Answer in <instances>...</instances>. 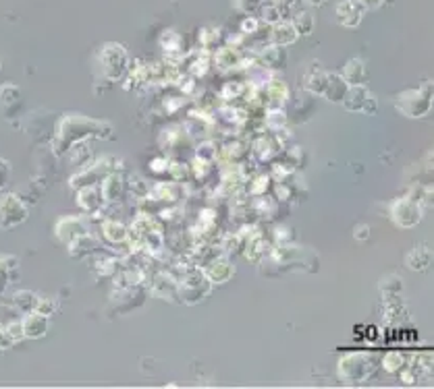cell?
Returning <instances> with one entry per match:
<instances>
[{"label": "cell", "mask_w": 434, "mask_h": 389, "mask_svg": "<svg viewBox=\"0 0 434 389\" xmlns=\"http://www.w3.org/2000/svg\"><path fill=\"white\" fill-rule=\"evenodd\" d=\"M216 145L212 143V141H204V143H200L197 145V152H195V158L197 160H202V162H208V164H212L214 160H216Z\"/></svg>", "instance_id": "obj_41"}, {"label": "cell", "mask_w": 434, "mask_h": 389, "mask_svg": "<svg viewBox=\"0 0 434 389\" xmlns=\"http://www.w3.org/2000/svg\"><path fill=\"white\" fill-rule=\"evenodd\" d=\"M388 216L393 223L397 228H403V230H412L416 228L418 223L422 222L424 218V207L414 201L412 197H401V199H395L388 207Z\"/></svg>", "instance_id": "obj_8"}, {"label": "cell", "mask_w": 434, "mask_h": 389, "mask_svg": "<svg viewBox=\"0 0 434 389\" xmlns=\"http://www.w3.org/2000/svg\"><path fill=\"white\" fill-rule=\"evenodd\" d=\"M36 311H40V313H44V315H55V311H57V300L55 298H50V296H38V307H36Z\"/></svg>", "instance_id": "obj_46"}, {"label": "cell", "mask_w": 434, "mask_h": 389, "mask_svg": "<svg viewBox=\"0 0 434 389\" xmlns=\"http://www.w3.org/2000/svg\"><path fill=\"white\" fill-rule=\"evenodd\" d=\"M125 189V180L121 174L117 172H111L102 178V184H100V193H102V199L104 203H115L121 199Z\"/></svg>", "instance_id": "obj_22"}, {"label": "cell", "mask_w": 434, "mask_h": 389, "mask_svg": "<svg viewBox=\"0 0 434 389\" xmlns=\"http://www.w3.org/2000/svg\"><path fill=\"white\" fill-rule=\"evenodd\" d=\"M258 64L270 71H283L287 66V50L283 46L270 44L258 54Z\"/></svg>", "instance_id": "obj_19"}, {"label": "cell", "mask_w": 434, "mask_h": 389, "mask_svg": "<svg viewBox=\"0 0 434 389\" xmlns=\"http://www.w3.org/2000/svg\"><path fill=\"white\" fill-rule=\"evenodd\" d=\"M405 367V356L401 352H386L384 358H382V369L388 373V375H397L401 369Z\"/></svg>", "instance_id": "obj_34"}, {"label": "cell", "mask_w": 434, "mask_h": 389, "mask_svg": "<svg viewBox=\"0 0 434 389\" xmlns=\"http://www.w3.org/2000/svg\"><path fill=\"white\" fill-rule=\"evenodd\" d=\"M96 270L100 272V276H113L119 270V261L117 259H98Z\"/></svg>", "instance_id": "obj_45"}, {"label": "cell", "mask_w": 434, "mask_h": 389, "mask_svg": "<svg viewBox=\"0 0 434 389\" xmlns=\"http://www.w3.org/2000/svg\"><path fill=\"white\" fill-rule=\"evenodd\" d=\"M395 108L407 118H424L433 110V85L422 83L416 89H405L395 98Z\"/></svg>", "instance_id": "obj_5"}, {"label": "cell", "mask_w": 434, "mask_h": 389, "mask_svg": "<svg viewBox=\"0 0 434 389\" xmlns=\"http://www.w3.org/2000/svg\"><path fill=\"white\" fill-rule=\"evenodd\" d=\"M291 23H293V27L298 29L300 36H312V34H314V27H316V19L312 17L310 10H298V13H293Z\"/></svg>", "instance_id": "obj_28"}, {"label": "cell", "mask_w": 434, "mask_h": 389, "mask_svg": "<svg viewBox=\"0 0 434 389\" xmlns=\"http://www.w3.org/2000/svg\"><path fill=\"white\" fill-rule=\"evenodd\" d=\"M378 288H380V292L386 298H397L403 292V279L399 278V276H395V274H388V276H384V278L380 279Z\"/></svg>", "instance_id": "obj_32"}, {"label": "cell", "mask_w": 434, "mask_h": 389, "mask_svg": "<svg viewBox=\"0 0 434 389\" xmlns=\"http://www.w3.org/2000/svg\"><path fill=\"white\" fill-rule=\"evenodd\" d=\"M127 242H131L133 249L137 251H148V253H160L164 249V236L162 228L150 216H139L129 228Z\"/></svg>", "instance_id": "obj_3"}, {"label": "cell", "mask_w": 434, "mask_h": 389, "mask_svg": "<svg viewBox=\"0 0 434 389\" xmlns=\"http://www.w3.org/2000/svg\"><path fill=\"white\" fill-rule=\"evenodd\" d=\"M433 261V251L428 249V244H418L414 247L407 255H405V265L412 270V272H424L428 270Z\"/></svg>", "instance_id": "obj_24"}, {"label": "cell", "mask_w": 434, "mask_h": 389, "mask_svg": "<svg viewBox=\"0 0 434 389\" xmlns=\"http://www.w3.org/2000/svg\"><path fill=\"white\" fill-rule=\"evenodd\" d=\"M85 232H90L88 223L83 222V218H79V216H62L55 223V234H57V238L61 240L64 247L71 240H75L77 236L85 234Z\"/></svg>", "instance_id": "obj_12"}, {"label": "cell", "mask_w": 434, "mask_h": 389, "mask_svg": "<svg viewBox=\"0 0 434 389\" xmlns=\"http://www.w3.org/2000/svg\"><path fill=\"white\" fill-rule=\"evenodd\" d=\"M354 238L360 240V242L368 240V238H370V226H368V223H358L356 230H354Z\"/></svg>", "instance_id": "obj_49"}, {"label": "cell", "mask_w": 434, "mask_h": 389, "mask_svg": "<svg viewBox=\"0 0 434 389\" xmlns=\"http://www.w3.org/2000/svg\"><path fill=\"white\" fill-rule=\"evenodd\" d=\"M341 106L347 112L366 114V116H374L376 110H378V102H376L374 94L366 85H351V87L347 89Z\"/></svg>", "instance_id": "obj_9"}, {"label": "cell", "mask_w": 434, "mask_h": 389, "mask_svg": "<svg viewBox=\"0 0 434 389\" xmlns=\"http://www.w3.org/2000/svg\"><path fill=\"white\" fill-rule=\"evenodd\" d=\"M266 255H270V244H268L262 236H253V238L249 240L246 257L258 263V261H262Z\"/></svg>", "instance_id": "obj_30"}, {"label": "cell", "mask_w": 434, "mask_h": 389, "mask_svg": "<svg viewBox=\"0 0 434 389\" xmlns=\"http://www.w3.org/2000/svg\"><path fill=\"white\" fill-rule=\"evenodd\" d=\"M341 77L347 81V85H366V79H368V68H366V62L362 58H351L345 62L343 71H341Z\"/></svg>", "instance_id": "obj_21"}, {"label": "cell", "mask_w": 434, "mask_h": 389, "mask_svg": "<svg viewBox=\"0 0 434 389\" xmlns=\"http://www.w3.org/2000/svg\"><path fill=\"white\" fill-rule=\"evenodd\" d=\"M366 8L356 0H341L335 8V21L345 29H358L364 21Z\"/></svg>", "instance_id": "obj_11"}, {"label": "cell", "mask_w": 434, "mask_h": 389, "mask_svg": "<svg viewBox=\"0 0 434 389\" xmlns=\"http://www.w3.org/2000/svg\"><path fill=\"white\" fill-rule=\"evenodd\" d=\"M4 330H6V334H8V337H10L15 344L21 342V339H25V335H23V323H21V321H10V323L4 325Z\"/></svg>", "instance_id": "obj_47"}, {"label": "cell", "mask_w": 434, "mask_h": 389, "mask_svg": "<svg viewBox=\"0 0 434 389\" xmlns=\"http://www.w3.org/2000/svg\"><path fill=\"white\" fill-rule=\"evenodd\" d=\"M19 276V261L13 255H0V296L8 290L13 279Z\"/></svg>", "instance_id": "obj_25"}, {"label": "cell", "mask_w": 434, "mask_h": 389, "mask_svg": "<svg viewBox=\"0 0 434 389\" xmlns=\"http://www.w3.org/2000/svg\"><path fill=\"white\" fill-rule=\"evenodd\" d=\"M248 91V85L246 83H237V81H231V83H225L223 91H220V98L223 100H239L244 98Z\"/></svg>", "instance_id": "obj_37"}, {"label": "cell", "mask_w": 434, "mask_h": 389, "mask_svg": "<svg viewBox=\"0 0 434 389\" xmlns=\"http://www.w3.org/2000/svg\"><path fill=\"white\" fill-rule=\"evenodd\" d=\"M212 288L214 284L197 265H187L181 272V276H177V296H179V302H183L187 307L204 302L210 296Z\"/></svg>", "instance_id": "obj_2"}, {"label": "cell", "mask_w": 434, "mask_h": 389, "mask_svg": "<svg viewBox=\"0 0 434 389\" xmlns=\"http://www.w3.org/2000/svg\"><path fill=\"white\" fill-rule=\"evenodd\" d=\"M150 292L162 300H169V302H177L179 296H177V276L173 274H167V272H160L152 278L150 284Z\"/></svg>", "instance_id": "obj_15"}, {"label": "cell", "mask_w": 434, "mask_h": 389, "mask_svg": "<svg viewBox=\"0 0 434 389\" xmlns=\"http://www.w3.org/2000/svg\"><path fill=\"white\" fill-rule=\"evenodd\" d=\"M98 62H100V71H102L104 79H108V81H121L129 71V54H127L125 46L117 44V42H106L100 48Z\"/></svg>", "instance_id": "obj_6"}, {"label": "cell", "mask_w": 434, "mask_h": 389, "mask_svg": "<svg viewBox=\"0 0 434 389\" xmlns=\"http://www.w3.org/2000/svg\"><path fill=\"white\" fill-rule=\"evenodd\" d=\"M13 304H15L21 313H31V311H36V307H38V294H34V292H29V290L15 292Z\"/></svg>", "instance_id": "obj_31"}, {"label": "cell", "mask_w": 434, "mask_h": 389, "mask_svg": "<svg viewBox=\"0 0 434 389\" xmlns=\"http://www.w3.org/2000/svg\"><path fill=\"white\" fill-rule=\"evenodd\" d=\"M285 19V15H283V10H281V6L274 2V0H270V2H264L262 6H260V21L264 23V25H274V23H279V21H283Z\"/></svg>", "instance_id": "obj_29"}, {"label": "cell", "mask_w": 434, "mask_h": 389, "mask_svg": "<svg viewBox=\"0 0 434 389\" xmlns=\"http://www.w3.org/2000/svg\"><path fill=\"white\" fill-rule=\"evenodd\" d=\"M376 362H374L372 354L366 352H349L343 354L337 362V377L343 383L349 386H360L364 381H368L372 377Z\"/></svg>", "instance_id": "obj_4"}, {"label": "cell", "mask_w": 434, "mask_h": 389, "mask_svg": "<svg viewBox=\"0 0 434 389\" xmlns=\"http://www.w3.org/2000/svg\"><path fill=\"white\" fill-rule=\"evenodd\" d=\"M152 170L154 172H164V170H169V162L164 160V158H160V160H152Z\"/></svg>", "instance_id": "obj_53"}, {"label": "cell", "mask_w": 434, "mask_h": 389, "mask_svg": "<svg viewBox=\"0 0 434 389\" xmlns=\"http://www.w3.org/2000/svg\"><path fill=\"white\" fill-rule=\"evenodd\" d=\"M21 323H23V335L27 339H42L44 335L48 334L50 317L40 313V311H31V313H25Z\"/></svg>", "instance_id": "obj_16"}, {"label": "cell", "mask_w": 434, "mask_h": 389, "mask_svg": "<svg viewBox=\"0 0 434 389\" xmlns=\"http://www.w3.org/2000/svg\"><path fill=\"white\" fill-rule=\"evenodd\" d=\"M358 4H362L366 10H374V8H380L384 4V0H356Z\"/></svg>", "instance_id": "obj_52"}, {"label": "cell", "mask_w": 434, "mask_h": 389, "mask_svg": "<svg viewBox=\"0 0 434 389\" xmlns=\"http://www.w3.org/2000/svg\"><path fill=\"white\" fill-rule=\"evenodd\" d=\"M260 27H262V21L258 19V17H253V15H246V19L241 21V25H239V29H241V36H255L258 31H260Z\"/></svg>", "instance_id": "obj_42"}, {"label": "cell", "mask_w": 434, "mask_h": 389, "mask_svg": "<svg viewBox=\"0 0 434 389\" xmlns=\"http://www.w3.org/2000/svg\"><path fill=\"white\" fill-rule=\"evenodd\" d=\"M21 100V89L15 83H4L0 85V106H15Z\"/></svg>", "instance_id": "obj_35"}, {"label": "cell", "mask_w": 434, "mask_h": 389, "mask_svg": "<svg viewBox=\"0 0 434 389\" xmlns=\"http://www.w3.org/2000/svg\"><path fill=\"white\" fill-rule=\"evenodd\" d=\"M10 174H13V168H10V162L0 158V193L8 186L10 182Z\"/></svg>", "instance_id": "obj_48"}, {"label": "cell", "mask_w": 434, "mask_h": 389, "mask_svg": "<svg viewBox=\"0 0 434 389\" xmlns=\"http://www.w3.org/2000/svg\"><path fill=\"white\" fill-rule=\"evenodd\" d=\"M13 346H15V342L8 337L6 330H4V325L0 323V350H8V348H13Z\"/></svg>", "instance_id": "obj_50"}, {"label": "cell", "mask_w": 434, "mask_h": 389, "mask_svg": "<svg viewBox=\"0 0 434 389\" xmlns=\"http://www.w3.org/2000/svg\"><path fill=\"white\" fill-rule=\"evenodd\" d=\"M77 205L85 212V214H98L104 205L102 193L96 184H85L77 189Z\"/></svg>", "instance_id": "obj_18"}, {"label": "cell", "mask_w": 434, "mask_h": 389, "mask_svg": "<svg viewBox=\"0 0 434 389\" xmlns=\"http://www.w3.org/2000/svg\"><path fill=\"white\" fill-rule=\"evenodd\" d=\"M264 89V108L266 110H276V108H285L287 100H289V89H287V83L283 79H268L266 85L262 87Z\"/></svg>", "instance_id": "obj_13"}, {"label": "cell", "mask_w": 434, "mask_h": 389, "mask_svg": "<svg viewBox=\"0 0 434 389\" xmlns=\"http://www.w3.org/2000/svg\"><path fill=\"white\" fill-rule=\"evenodd\" d=\"M154 199H160V201H173L177 199V186L175 184H167V182H158L152 191Z\"/></svg>", "instance_id": "obj_40"}, {"label": "cell", "mask_w": 434, "mask_h": 389, "mask_svg": "<svg viewBox=\"0 0 434 389\" xmlns=\"http://www.w3.org/2000/svg\"><path fill=\"white\" fill-rule=\"evenodd\" d=\"M214 62H216L218 71L227 73V71H235V68H248V62L249 64H255L258 56L249 58V54L241 52L239 46H223V48L216 50Z\"/></svg>", "instance_id": "obj_10"}, {"label": "cell", "mask_w": 434, "mask_h": 389, "mask_svg": "<svg viewBox=\"0 0 434 389\" xmlns=\"http://www.w3.org/2000/svg\"><path fill=\"white\" fill-rule=\"evenodd\" d=\"M218 38H220V29H216V27H206V29H202V31H200L202 50L212 52V48H214V44L218 42Z\"/></svg>", "instance_id": "obj_38"}, {"label": "cell", "mask_w": 434, "mask_h": 389, "mask_svg": "<svg viewBox=\"0 0 434 389\" xmlns=\"http://www.w3.org/2000/svg\"><path fill=\"white\" fill-rule=\"evenodd\" d=\"M268 38H270V44L287 48V46H291L300 40V34H298V29L293 27V23L289 19H283V21L268 27Z\"/></svg>", "instance_id": "obj_17"}, {"label": "cell", "mask_w": 434, "mask_h": 389, "mask_svg": "<svg viewBox=\"0 0 434 389\" xmlns=\"http://www.w3.org/2000/svg\"><path fill=\"white\" fill-rule=\"evenodd\" d=\"M102 236L111 242V244H123L127 242L129 236V228L125 223L117 220H104L102 222Z\"/></svg>", "instance_id": "obj_27"}, {"label": "cell", "mask_w": 434, "mask_h": 389, "mask_svg": "<svg viewBox=\"0 0 434 389\" xmlns=\"http://www.w3.org/2000/svg\"><path fill=\"white\" fill-rule=\"evenodd\" d=\"M306 2H308L310 6H322V4H324L326 0H306Z\"/></svg>", "instance_id": "obj_54"}, {"label": "cell", "mask_w": 434, "mask_h": 389, "mask_svg": "<svg viewBox=\"0 0 434 389\" xmlns=\"http://www.w3.org/2000/svg\"><path fill=\"white\" fill-rule=\"evenodd\" d=\"M204 274L208 276V279L216 286V284H227L229 279L235 276V265L231 263L229 257H216V259H210L204 267Z\"/></svg>", "instance_id": "obj_14"}, {"label": "cell", "mask_w": 434, "mask_h": 389, "mask_svg": "<svg viewBox=\"0 0 434 389\" xmlns=\"http://www.w3.org/2000/svg\"><path fill=\"white\" fill-rule=\"evenodd\" d=\"M233 4L244 15H255L260 10V6L264 4V0H233Z\"/></svg>", "instance_id": "obj_43"}, {"label": "cell", "mask_w": 434, "mask_h": 389, "mask_svg": "<svg viewBox=\"0 0 434 389\" xmlns=\"http://www.w3.org/2000/svg\"><path fill=\"white\" fill-rule=\"evenodd\" d=\"M266 126L274 133H281L285 122H287V116H285V110L283 108H276V110H266Z\"/></svg>", "instance_id": "obj_36"}, {"label": "cell", "mask_w": 434, "mask_h": 389, "mask_svg": "<svg viewBox=\"0 0 434 389\" xmlns=\"http://www.w3.org/2000/svg\"><path fill=\"white\" fill-rule=\"evenodd\" d=\"M349 85L347 81L341 77V73H328V81H326V87H324V94L322 98L328 100L330 104H341L345 94H347Z\"/></svg>", "instance_id": "obj_23"}, {"label": "cell", "mask_w": 434, "mask_h": 389, "mask_svg": "<svg viewBox=\"0 0 434 389\" xmlns=\"http://www.w3.org/2000/svg\"><path fill=\"white\" fill-rule=\"evenodd\" d=\"M90 137L94 139H111L113 137V126L104 120H94L90 116L81 114H64L57 129V139L52 143L55 154L62 156L69 152L73 145L88 141Z\"/></svg>", "instance_id": "obj_1"}, {"label": "cell", "mask_w": 434, "mask_h": 389, "mask_svg": "<svg viewBox=\"0 0 434 389\" xmlns=\"http://www.w3.org/2000/svg\"><path fill=\"white\" fill-rule=\"evenodd\" d=\"M66 249H69V255H71V257L81 259V257H85V255H90V253H94V251L98 249V240H96L90 232H85V234L77 236L75 240H71V242L66 244Z\"/></svg>", "instance_id": "obj_26"}, {"label": "cell", "mask_w": 434, "mask_h": 389, "mask_svg": "<svg viewBox=\"0 0 434 389\" xmlns=\"http://www.w3.org/2000/svg\"><path fill=\"white\" fill-rule=\"evenodd\" d=\"M214 222H216L214 212H212V210H204L202 216H200V223H202V226H212Z\"/></svg>", "instance_id": "obj_51"}, {"label": "cell", "mask_w": 434, "mask_h": 389, "mask_svg": "<svg viewBox=\"0 0 434 389\" xmlns=\"http://www.w3.org/2000/svg\"><path fill=\"white\" fill-rule=\"evenodd\" d=\"M268 184H270V176L262 174V176L253 178V184L249 186V193H251L253 197H260V195H264V193L268 191Z\"/></svg>", "instance_id": "obj_44"}, {"label": "cell", "mask_w": 434, "mask_h": 389, "mask_svg": "<svg viewBox=\"0 0 434 389\" xmlns=\"http://www.w3.org/2000/svg\"><path fill=\"white\" fill-rule=\"evenodd\" d=\"M29 210L17 193L0 195V230H13L27 222Z\"/></svg>", "instance_id": "obj_7"}, {"label": "cell", "mask_w": 434, "mask_h": 389, "mask_svg": "<svg viewBox=\"0 0 434 389\" xmlns=\"http://www.w3.org/2000/svg\"><path fill=\"white\" fill-rule=\"evenodd\" d=\"M0 68H2V62H0Z\"/></svg>", "instance_id": "obj_55"}, {"label": "cell", "mask_w": 434, "mask_h": 389, "mask_svg": "<svg viewBox=\"0 0 434 389\" xmlns=\"http://www.w3.org/2000/svg\"><path fill=\"white\" fill-rule=\"evenodd\" d=\"M326 81H328V73L324 68H320V64H312L310 68L304 73L302 85L312 96H322L324 87H326Z\"/></svg>", "instance_id": "obj_20"}, {"label": "cell", "mask_w": 434, "mask_h": 389, "mask_svg": "<svg viewBox=\"0 0 434 389\" xmlns=\"http://www.w3.org/2000/svg\"><path fill=\"white\" fill-rule=\"evenodd\" d=\"M276 149H274V143H272V139H266V137H260L255 143H253V154L264 162V160H270L272 158V154H274Z\"/></svg>", "instance_id": "obj_39"}, {"label": "cell", "mask_w": 434, "mask_h": 389, "mask_svg": "<svg viewBox=\"0 0 434 389\" xmlns=\"http://www.w3.org/2000/svg\"><path fill=\"white\" fill-rule=\"evenodd\" d=\"M208 66H210V52L202 50V52L193 54V58H191V62H189V75L195 77V79H197V77H204L206 71H208Z\"/></svg>", "instance_id": "obj_33"}]
</instances>
